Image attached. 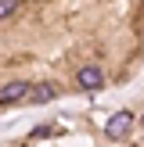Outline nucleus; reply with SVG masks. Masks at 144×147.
Masks as SVG:
<instances>
[{"instance_id": "1", "label": "nucleus", "mask_w": 144, "mask_h": 147, "mask_svg": "<svg viewBox=\"0 0 144 147\" xmlns=\"http://www.w3.org/2000/svg\"><path fill=\"white\" fill-rule=\"evenodd\" d=\"M76 86L83 93H97L101 86H105V72H101V65H83V68L76 72Z\"/></svg>"}, {"instance_id": "3", "label": "nucleus", "mask_w": 144, "mask_h": 147, "mask_svg": "<svg viewBox=\"0 0 144 147\" xmlns=\"http://www.w3.org/2000/svg\"><path fill=\"white\" fill-rule=\"evenodd\" d=\"M130 126H133V115L130 111H115L112 119H108V126H105V136L108 140H122V136L130 133Z\"/></svg>"}, {"instance_id": "2", "label": "nucleus", "mask_w": 144, "mask_h": 147, "mask_svg": "<svg viewBox=\"0 0 144 147\" xmlns=\"http://www.w3.org/2000/svg\"><path fill=\"white\" fill-rule=\"evenodd\" d=\"M29 90H33V86H29V83H22V79H14V83H4V86H0V108L18 104V100H29Z\"/></svg>"}, {"instance_id": "6", "label": "nucleus", "mask_w": 144, "mask_h": 147, "mask_svg": "<svg viewBox=\"0 0 144 147\" xmlns=\"http://www.w3.org/2000/svg\"><path fill=\"white\" fill-rule=\"evenodd\" d=\"M141 126H144V115H141Z\"/></svg>"}, {"instance_id": "5", "label": "nucleus", "mask_w": 144, "mask_h": 147, "mask_svg": "<svg viewBox=\"0 0 144 147\" xmlns=\"http://www.w3.org/2000/svg\"><path fill=\"white\" fill-rule=\"evenodd\" d=\"M14 11H18V4H14V0H0V18H11Z\"/></svg>"}, {"instance_id": "4", "label": "nucleus", "mask_w": 144, "mask_h": 147, "mask_svg": "<svg viewBox=\"0 0 144 147\" xmlns=\"http://www.w3.org/2000/svg\"><path fill=\"white\" fill-rule=\"evenodd\" d=\"M29 100H36V104H43V100H54V86L50 83H40L29 90Z\"/></svg>"}]
</instances>
